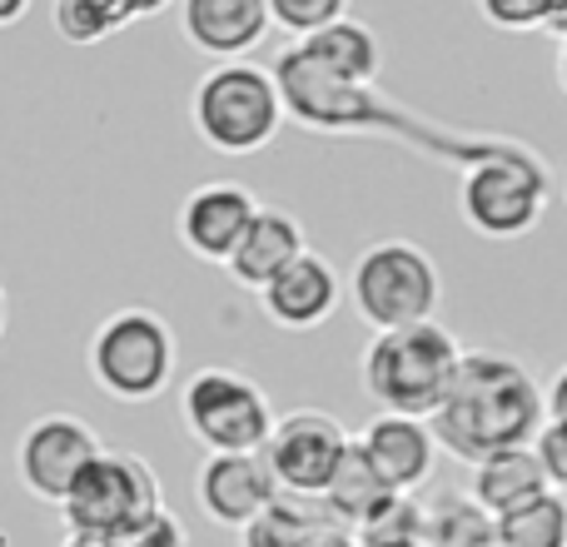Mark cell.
Instances as JSON below:
<instances>
[{
	"instance_id": "1",
	"label": "cell",
	"mask_w": 567,
	"mask_h": 547,
	"mask_svg": "<svg viewBox=\"0 0 567 547\" xmlns=\"http://www.w3.org/2000/svg\"><path fill=\"white\" fill-rule=\"evenodd\" d=\"M543 419V389L533 373L508 353L463 349L458 373H453L443 403L429 413L433 443L449 448L458 463H478L498 448H528L538 438Z\"/></svg>"
},
{
	"instance_id": "2",
	"label": "cell",
	"mask_w": 567,
	"mask_h": 547,
	"mask_svg": "<svg viewBox=\"0 0 567 547\" xmlns=\"http://www.w3.org/2000/svg\"><path fill=\"white\" fill-rule=\"evenodd\" d=\"M463 343L453 339L443 323H409V329L373 333L363 349L359 379L363 393L379 403V413H409V419H429L443 403L453 373H458Z\"/></svg>"
},
{
	"instance_id": "3",
	"label": "cell",
	"mask_w": 567,
	"mask_h": 547,
	"mask_svg": "<svg viewBox=\"0 0 567 547\" xmlns=\"http://www.w3.org/2000/svg\"><path fill=\"white\" fill-rule=\"evenodd\" d=\"M85 369L95 389L115 403H155L159 393L175 383L179 369V343L165 313L145 309V303H125V309L105 313L90 333Z\"/></svg>"
},
{
	"instance_id": "4",
	"label": "cell",
	"mask_w": 567,
	"mask_h": 547,
	"mask_svg": "<svg viewBox=\"0 0 567 547\" xmlns=\"http://www.w3.org/2000/svg\"><path fill=\"white\" fill-rule=\"evenodd\" d=\"M189 125L215 155H259L284 125L275 70L255 60H219L189 95Z\"/></svg>"
},
{
	"instance_id": "5",
	"label": "cell",
	"mask_w": 567,
	"mask_h": 547,
	"mask_svg": "<svg viewBox=\"0 0 567 547\" xmlns=\"http://www.w3.org/2000/svg\"><path fill=\"white\" fill-rule=\"evenodd\" d=\"M439 265L429 259V249L409 245V239H379L353 259L349 274V299L353 313L369 323L373 333L409 329V323H429L439 309Z\"/></svg>"
},
{
	"instance_id": "6",
	"label": "cell",
	"mask_w": 567,
	"mask_h": 547,
	"mask_svg": "<svg viewBox=\"0 0 567 547\" xmlns=\"http://www.w3.org/2000/svg\"><path fill=\"white\" fill-rule=\"evenodd\" d=\"M548 209V169L533 155L503 145L478 155L458 179V215L483 239H523L543 225Z\"/></svg>"
},
{
	"instance_id": "7",
	"label": "cell",
	"mask_w": 567,
	"mask_h": 547,
	"mask_svg": "<svg viewBox=\"0 0 567 547\" xmlns=\"http://www.w3.org/2000/svg\"><path fill=\"white\" fill-rule=\"evenodd\" d=\"M179 423L205 453H265L275 433V403L249 373L209 363L179 389Z\"/></svg>"
},
{
	"instance_id": "8",
	"label": "cell",
	"mask_w": 567,
	"mask_h": 547,
	"mask_svg": "<svg viewBox=\"0 0 567 547\" xmlns=\"http://www.w3.org/2000/svg\"><path fill=\"white\" fill-rule=\"evenodd\" d=\"M159 508H165V488H159L155 468L130 448H100L75 478V488L65 493L60 518L75 533L120 538V533L140 528L145 518H155Z\"/></svg>"
},
{
	"instance_id": "9",
	"label": "cell",
	"mask_w": 567,
	"mask_h": 547,
	"mask_svg": "<svg viewBox=\"0 0 567 547\" xmlns=\"http://www.w3.org/2000/svg\"><path fill=\"white\" fill-rule=\"evenodd\" d=\"M105 448L100 433L90 429L80 413H40L25 423V433L16 438V478L30 498L40 503H65V493L75 488V478L85 473V463Z\"/></svg>"
},
{
	"instance_id": "10",
	"label": "cell",
	"mask_w": 567,
	"mask_h": 547,
	"mask_svg": "<svg viewBox=\"0 0 567 547\" xmlns=\"http://www.w3.org/2000/svg\"><path fill=\"white\" fill-rule=\"evenodd\" d=\"M349 433L333 413L323 409H293L275 419V433L265 443V463L275 473L279 493H293V498H323L333 468L349 453Z\"/></svg>"
},
{
	"instance_id": "11",
	"label": "cell",
	"mask_w": 567,
	"mask_h": 547,
	"mask_svg": "<svg viewBox=\"0 0 567 547\" xmlns=\"http://www.w3.org/2000/svg\"><path fill=\"white\" fill-rule=\"evenodd\" d=\"M195 498L209 523L245 533L279 498V483L265 453H205L195 473Z\"/></svg>"
},
{
	"instance_id": "12",
	"label": "cell",
	"mask_w": 567,
	"mask_h": 547,
	"mask_svg": "<svg viewBox=\"0 0 567 547\" xmlns=\"http://www.w3.org/2000/svg\"><path fill=\"white\" fill-rule=\"evenodd\" d=\"M255 215H259V199L239 179H209V185L185 195V205L175 215V235L195 259L225 269V259L235 255V245L245 239Z\"/></svg>"
},
{
	"instance_id": "13",
	"label": "cell",
	"mask_w": 567,
	"mask_h": 547,
	"mask_svg": "<svg viewBox=\"0 0 567 547\" xmlns=\"http://www.w3.org/2000/svg\"><path fill=\"white\" fill-rule=\"evenodd\" d=\"M373 473L383 478L389 493H419L439 468V443H433L429 419H409V413H379L369 429L353 438Z\"/></svg>"
},
{
	"instance_id": "14",
	"label": "cell",
	"mask_w": 567,
	"mask_h": 547,
	"mask_svg": "<svg viewBox=\"0 0 567 547\" xmlns=\"http://www.w3.org/2000/svg\"><path fill=\"white\" fill-rule=\"evenodd\" d=\"M179 30L209 60H249L275 20L269 0H179Z\"/></svg>"
},
{
	"instance_id": "15",
	"label": "cell",
	"mask_w": 567,
	"mask_h": 547,
	"mask_svg": "<svg viewBox=\"0 0 567 547\" xmlns=\"http://www.w3.org/2000/svg\"><path fill=\"white\" fill-rule=\"evenodd\" d=\"M259 303H265V313L279 323V329L309 333V329H319V323L333 319V309L343 303V283H339V274H333L329 259L303 249L279 279H269L265 289H259Z\"/></svg>"
},
{
	"instance_id": "16",
	"label": "cell",
	"mask_w": 567,
	"mask_h": 547,
	"mask_svg": "<svg viewBox=\"0 0 567 547\" xmlns=\"http://www.w3.org/2000/svg\"><path fill=\"white\" fill-rule=\"evenodd\" d=\"M303 225L289 215V209H269L259 205V215L249 219L245 239L235 245V255L225 259V274L239 283V289L259 293L269 279H279L284 269L293 265V259L303 255Z\"/></svg>"
},
{
	"instance_id": "17",
	"label": "cell",
	"mask_w": 567,
	"mask_h": 547,
	"mask_svg": "<svg viewBox=\"0 0 567 547\" xmlns=\"http://www.w3.org/2000/svg\"><path fill=\"white\" fill-rule=\"evenodd\" d=\"M538 493H548V478H543V468H538L533 443L528 448H498V453H488V458L473 463L468 498L478 503L488 518H503L508 508L538 498Z\"/></svg>"
},
{
	"instance_id": "18",
	"label": "cell",
	"mask_w": 567,
	"mask_h": 547,
	"mask_svg": "<svg viewBox=\"0 0 567 547\" xmlns=\"http://www.w3.org/2000/svg\"><path fill=\"white\" fill-rule=\"evenodd\" d=\"M293 45H299L313 65H323L329 75L349 80V85H369V80L379 75V60H383L379 35H373L363 20H349V16L323 25V30H313V35H303V40H293Z\"/></svg>"
},
{
	"instance_id": "19",
	"label": "cell",
	"mask_w": 567,
	"mask_h": 547,
	"mask_svg": "<svg viewBox=\"0 0 567 547\" xmlns=\"http://www.w3.org/2000/svg\"><path fill=\"white\" fill-rule=\"evenodd\" d=\"M389 498V488H383V478L373 473V463L363 458L359 443H349V453H343V463L333 468L329 488H323V508H329L333 523H343V528H359L363 518H369L379 503Z\"/></svg>"
},
{
	"instance_id": "20",
	"label": "cell",
	"mask_w": 567,
	"mask_h": 547,
	"mask_svg": "<svg viewBox=\"0 0 567 547\" xmlns=\"http://www.w3.org/2000/svg\"><path fill=\"white\" fill-rule=\"evenodd\" d=\"M323 523H333V518L319 498L279 493V498L245 528V547H309Z\"/></svg>"
},
{
	"instance_id": "21",
	"label": "cell",
	"mask_w": 567,
	"mask_h": 547,
	"mask_svg": "<svg viewBox=\"0 0 567 547\" xmlns=\"http://www.w3.org/2000/svg\"><path fill=\"white\" fill-rule=\"evenodd\" d=\"M498 547H567V498L563 493H538V498L508 508L493 518Z\"/></svg>"
},
{
	"instance_id": "22",
	"label": "cell",
	"mask_w": 567,
	"mask_h": 547,
	"mask_svg": "<svg viewBox=\"0 0 567 547\" xmlns=\"http://www.w3.org/2000/svg\"><path fill=\"white\" fill-rule=\"evenodd\" d=\"M493 518L468 498V493H439L423 503V547H488Z\"/></svg>"
},
{
	"instance_id": "23",
	"label": "cell",
	"mask_w": 567,
	"mask_h": 547,
	"mask_svg": "<svg viewBox=\"0 0 567 547\" xmlns=\"http://www.w3.org/2000/svg\"><path fill=\"white\" fill-rule=\"evenodd\" d=\"M135 16V0H55V30L70 45H95V40L125 30V20Z\"/></svg>"
},
{
	"instance_id": "24",
	"label": "cell",
	"mask_w": 567,
	"mask_h": 547,
	"mask_svg": "<svg viewBox=\"0 0 567 547\" xmlns=\"http://www.w3.org/2000/svg\"><path fill=\"white\" fill-rule=\"evenodd\" d=\"M359 547H403V543H423V503L413 493H389L369 518L353 528Z\"/></svg>"
},
{
	"instance_id": "25",
	"label": "cell",
	"mask_w": 567,
	"mask_h": 547,
	"mask_svg": "<svg viewBox=\"0 0 567 547\" xmlns=\"http://www.w3.org/2000/svg\"><path fill=\"white\" fill-rule=\"evenodd\" d=\"M343 16H349V0H269V20L279 30H289L293 40L313 35V30L333 25Z\"/></svg>"
},
{
	"instance_id": "26",
	"label": "cell",
	"mask_w": 567,
	"mask_h": 547,
	"mask_svg": "<svg viewBox=\"0 0 567 547\" xmlns=\"http://www.w3.org/2000/svg\"><path fill=\"white\" fill-rule=\"evenodd\" d=\"M533 453H538V468H543V478H548V488L567 498V423L543 419L538 438H533Z\"/></svg>"
},
{
	"instance_id": "27",
	"label": "cell",
	"mask_w": 567,
	"mask_h": 547,
	"mask_svg": "<svg viewBox=\"0 0 567 547\" xmlns=\"http://www.w3.org/2000/svg\"><path fill=\"white\" fill-rule=\"evenodd\" d=\"M115 547H189V533H185V523H179L175 513L159 508L155 518H145L140 528L120 533Z\"/></svg>"
},
{
	"instance_id": "28",
	"label": "cell",
	"mask_w": 567,
	"mask_h": 547,
	"mask_svg": "<svg viewBox=\"0 0 567 547\" xmlns=\"http://www.w3.org/2000/svg\"><path fill=\"white\" fill-rule=\"evenodd\" d=\"M478 16L498 30H538L543 0H478Z\"/></svg>"
},
{
	"instance_id": "29",
	"label": "cell",
	"mask_w": 567,
	"mask_h": 547,
	"mask_svg": "<svg viewBox=\"0 0 567 547\" xmlns=\"http://www.w3.org/2000/svg\"><path fill=\"white\" fill-rule=\"evenodd\" d=\"M543 409H548V419H563L567 423V363L553 373L548 393H543Z\"/></svg>"
},
{
	"instance_id": "30",
	"label": "cell",
	"mask_w": 567,
	"mask_h": 547,
	"mask_svg": "<svg viewBox=\"0 0 567 547\" xmlns=\"http://www.w3.org/2000/svg\"><path fill=\"white\" fill-rule=\"evenodd\" d=\"M538 30H548V35L567 40V0H543V20Z\"/></svg>"
},
{
	"instance_id": "31",
	"label": "cell",
	"mask_w": 567,
	"mask_h": 547,
	"mask_svg": "<svg viewBox=\"0 0 567 547\" xmlns=\"http://www.w3.org/2000/svg\"><path fill=\"white\" fill-rule=\"evenodd\" d=\"M309 547H359V538H353V528H343V523H323Z\"/></svg>"
},
{
	"instance_id": "32",
	"label": "cell",
	"mask_w": 567,
	"mask_h": 547,
	"mask_svg": "<svg viewBox=\"0 0 567 547\" xmlns=\"http://www.w3.org/2000/svg\"><path fill=\"white\" fill-rule=\"evenodd\" d=\"M60 547H115V538H105V533H75L65 528V543Z\"/></svg>"
},
{
	"instance_id": "33",
	"label": "cell",
	"mask_w": 567,
	"mask_h": 547,
	"mask_svg": "<svg viewBox=\"0 0 567 547\" xmlns=\"http://www.w3.org/2000/svg\"><path fill=\"white\" fill-rule=\"evenodd\" d=\"M25 16H30V0H0V30L20 25Z\"/></svg>"
},
{
	"instance_id": "34",
	"label": "cell",
	"mask_w": 567,
	"mask_h": 547,
	"mask_svg": "<svg viewBox=\"0 0 567 547\" xmlns=\"http://www.w3.org/2000/svg\"><path fill=\"white\" fill-rule=\"evenodd\" d=\"M10 329V299H6V283H0V339H6Z\"/></svg>"
},
{
	"instance_id": "35",
	"label": "cell",
	"mask_w": 567,
	"mask_h": 547,
	"mask_svg": "<svg viewBox=\"0 0 567 547\" xmlns=\"http://www.w3.org/2000/svg\"><path fill=\"white\" fill-rule=\"evenodd\" d=\"M558 85L567 90V40H558Z\"/></svg>"
},
{
	"instance_id": "36",
	"label": "cell",
	"mask_w": 567,
	"mask_h": 547,
	"mask_svg": "<svg viewBox=\"0 0 567 547\" xmlns=\"http://www.w3.org/2000/svg\"><path fill=\"white\" fill-rule=\"evenodd\" d=\"M403 547H423V543H403Z\"/></svg>"
},
{
	"instance_id": "37",
	"label": "cell",
	"mask_w": 567,
	"mask_h": 547,
	"mask_svg": "<svg viewBox=\"0 0 567 547\" xmlns=\"http://www.w3.org/2000/svg\"><path fill=\"white\" fill-rule=\"evenodd\" d=\"M488 547H498V543H488Z\"/></svg>"
}]
</instances>
